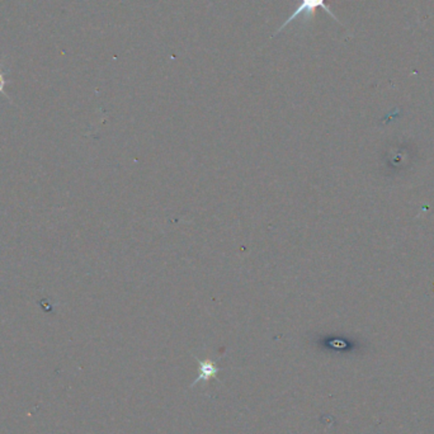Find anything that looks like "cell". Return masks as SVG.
<instances>
[{
  "instance_id": "cell-1",
  "label": "cell",
  "mask_w": 434,
  "mask_h": 434,
  "mask_svg": "<svg viewBox=\"0 0 434 434\" xmlns=\"http://www.w3.org/2000/svg\"><path fill=\"white\" fill-rule=\"evenodd\" d=\"M325 1H326V0H300V4L296 6V9H295V12L292 13V16H291L287 21H285V23L280 27V30H277L273 37L277 36L278 33H281L288 25H291L292 22L297 21L299 18H301V25H309V23L312 22V19L314 18L316 9H319V8H321L323 11L328 13L334 21L339 22V19H336V16H334V14L331 13V9H329V6L325 4ZM339 23H341V22H339Z\"/></svg>"
},
{
  "instance_id": "cell-2",
  "label": "cell",
  "mask_w": 434,
  "mask_h": 434,
  "mask_svg": "<svg viewBox=\"0 0 434 434\" xmlns=\"http://www.w3.org/2000/svg\"><path fill=\"white\" fill-rule=\"evenodd\" d=\"M197 362H198V368H200V373H198V376H197V379L192 382V385L190 386V389H193L195 386L198 384V382H203V384H208L210 382V379H217L220 384H222V381H221L219 377H217V373L222 371L224 368L217 367L216 366V361L214 360H210V358H206V360H200V358H197Z\"/></svg>"
},
{
  "instance_id": "cell-3",
  "label": "cell",
  "mask_w": 434,
  "mask_h": 434,
  "mask_svg": "<svg viewBox=\"0 0 434 434\" xmlns=\"http://www.w3.org/2000/svg\"><path fill=\"white\" fill-rule=\"evenodd\" d=\"M6 73H4L3 70H0V93H1V94H3V96H4L6 98H8L9 99V101H11V98H9V96H8L6 92H4V88H6Z\"/></svg>"
}]
</instances>
